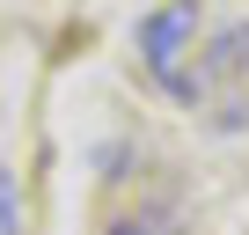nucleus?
I'll return each instance as SVG.
<instances>
[{
  "label": "nucleus",
  "instance_id": "obj_2",
  "mask_svg": "<svg viewBox=\"0 0 249 235\" xmlns=\"http://www.w3.org/2000/svg\"><path fill=\"white\" fill-rule=\"evenodd\" d=\"M22 220H15V184H8V169H0V235H15Z\"/></svg>",
  "mask_w": 249,
  "mask_h": 235
},
{
  "label": "nucleus",
  "instance_id": "obj_1",
  "mask_svg": "<svg viewBox=\"0 0 249 235\" xmlns=\"http://www.w3.org/2000/svg\"><path fill=\"white\" fill-rule=\"evenodd\" d=\"M191 37H198V0H169V8H154V15L140 22V59H147V74H154L169 96H191V81H183Z\"/></svg>",
  "mask_w": 249,
  "mask_h": 235
}]
</instances>
